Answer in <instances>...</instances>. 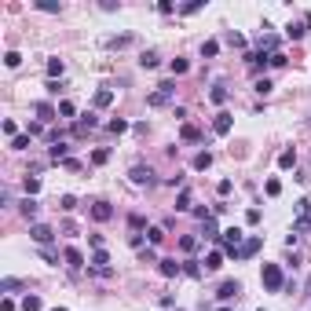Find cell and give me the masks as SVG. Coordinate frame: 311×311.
Listing matches in <instances>:
<instances>
[{"mask_svg": "<svg viewBox=\"0 0 311 311\" xmlns=\"http://www.w3.org/2000/svg\"><path fill=\"white\" fill-rule=\"evenodd\" d=\"M30 139H33L30 132H26V136H15L11 139V150H26V147H30Z\"/></svg>", "mask_w": 311, "mask_h": 311, "instance_id": "cell-38", "label": "cell"}, {"mask_svg": "<svg viewBox=\"0 0 311 311\" xmlns=\"http://www.w3.org/2000/svg\"><path fill=\"white\" fill-rule=\"evenodd\" d=\"M209 165H212V154H209V150H202V154L194 157V168H198V172H205Z\"/></svg>", "mask_w": 311, "mask_h": 311, "instance_id": "cell-23", "label": "cell"}, {"mask_svg": "<svg viewBox=\"0 0 311 311\" xmlns=\"http://www.w3.org/2000/svg\"><path fill=\"white\" fill-rule=\"evenodd\" d=\"M260 246H263V238H260V234H253V238H246V246L238 249V257H234V260H249V257H257Z\"/></svg>", "mask_w": 311, "mask_h": 311, "instance_id": "cell-5", "label": "cell"}, {"mask_svg": "<svg viewBox=\"0 0 311 311\" xmlns=\"http://www.w3.org/2000/svg\"><path fill=\"white\" fill-rule=\"evenodd\" d=\"M216 311H231V308H216Z\"/></svg>", "mask_w": 311, "mask_h": 311, "instance_id": "cell-51", "label": "cell"}, {"mask_svg": "<svg viewBox=\"0 0 311 311\" xmlns=\"http://www.w3.org/2000/svg\"><path fill=\"white\" fill-rule=\"evenodd\" d=\"M22 311H41V297L26 293V300H22Z\"/></svg>", "mask_w": 311, "mask_h": 311, "instance_id": "cell-33", "label": "cell"}, {"mask_svg": "<svg viewBox=\"0 0 311 311\" xmlns=\"http://www.w3.org/2000/svg\"><path fill=\"white\" fill-rule=\"evenodd\" d=\"M180 139H183V143H202V128H198V125H183Z\"/></svg>", "mask_w": 311, "mask_h": 311, "instance_id": "cell-15", "label": "cell"}, {"mask_svg": "<svg viewBox=\"0 0 311 311\" xmlns=\"http://www.w3.org/2000/svg\"><path fill=\"white\" fill-rule=\"evenodd\" d=\"M62 260H66V267H73V271L84 267V253H81L77 246H66V249H62Z\"/></svg>", "mask_w": 311, "mask_h": 311, "instance_id": "cell-9", "label": "cell"}, {"mask_svg": "<svg viewBox=\"0 0 311 311\" xmlns=\"http://www.w3.org/2000/svg\"><path fill=\"white\" fill-rule=\"evenodd\" d=\"M33 114L41 117V125H44V121H55V114H59V106H52V103H33Z\"/></svg>", "mask_w": 311, "mask_h": 311, "instance_id": "cell-14", "label": "cell"}, {"mask_svg": "<svg viewBox=\"0 0 311 311\" xmlns=\"http://www.w3.org/2000/svg\"><path fill=\"white\" fill-rule=\"evenodd\" d=\"M59 209H62V212H73V209H77V198H73V194H62V198H59Z\"/></svg>", "mask_w": 311, "mask_h": 311, "instance_id": "cell-31", "label": "cell"}, {"mask_svg": "<svg viewBox=\"0 0 311 311\" xmlns=\"http://www.w3.org/2000/svg\"><path fill=\"white\" fill-rule=\"evenodd\" d=\"M311 231V216H297V223H293V234H308Z\"/></svg>", "mask_w": 311, "mask_h": 311, "instance_id": "cell-30", "label": "cell"}, {"mask_svg": "<svg viewBox=\"0 0 311 311\" xmlns=\"http://www.w3.org/2000/svg\"><path fill=\"white\" fill-rule=\"evenodd\" d=\"M106 161H110V150H106V147H99L96 154H92V165H106Z\"/></svg>", "mask_w": 311, "mask_h": 311, "instance_id": "cell-36", "label": "cell"}, {"mask_svg": "<svg viewBox=\"0 0 311 311\" xmlns=\"http://www.w3.org/2000/svg\"><path fill=\"white\" fill-rule=\"evenodd\" d=\"M260 282H263V289H267V293H282V289H286V278H282V267H278V263H263Z\"/></svg>", "mask_w": 311, "mask_h": 311, "instance_id": "cell-1", "label": "cell"}, {"mask_svg": "<svg viewBox=\"0 0 311 311\" xmlns=\"http://www.w3.org/2000/svg\"><path fill=\"white\" fill-rule=\"evenodd\" d=\"M110 132H114V136H121V132H128V121H121V117H114V121H110V125H106Z\"/></svg>", "mask_w": 311, "mask_h": 311, "instance_id": "cell-39", "label": "cell"}, {"mask_svg": "<svg viewBox=\"0 0 311 311\" xmlns=\"http://www.w3.org/2000/svg\"><path fill=\"white\" fill-rule=\"evenodd\" d=\"M59 114H62V117H77V106H73L70 99H62V103H59Z\"/></svg>", "mask_w": 311, "mask_h": 311, "instance_id": "cell-35", "label": "cell"}, {"mask_svg": "<svg viewBox=\"0 0 311 311\" xmlns=\"http://www.w3.org/2000/svg\"><path fill=\"white\" fill-rule=\"evenodd\" d=\"M202 7H205V0H191V4L180 7V15H194V11H202Z\"/></svg>", "mask_w": 311, "mask_h": 311, "instance_id": "cell-37", "label": "cell"}, {"mask_svg": "<svg viewBox=\"0 0 311 311\" xmlns=\"http://www.w3.org/2000/svg\"><path fill=\"white\" fill-rule=\"evenodd\" d=\"M147 242H150V246H161V242H165V227H150L147 231Z\"/></svg>", "mask_w": 311, "mask_h": 311, "instance_id": "cell-26", "label": "cell"}, {"mask_svg": "<svg viewBox=\"0 0 311 311\" xmlns=\"http://www.w3.org/2000/svg\"><path fill=\"white\" fill-rule=\"evenodd\" d=\"M18 212H22L26 220H37V212H41V202H37V198H22V202H18Z\"/></svg>", "mask_w": 311, "mask_h": 311, "instance_id": "cell-13", "label": "cell"}, {"mask_svg": "<svg viewBox=\"0 0 311 311\" xmlns=\"http://www.w3.org/2000/svg\"><path fill=\"white\" fill-rule=\"evenodd\" d=\"M297 165V150H282L278 154V168H293Z\"/></svg>", "mask_w": 311, "mask_h": 311, "instance_id": "cell-20", "label": "cell"}, {"mask_svg": "<svg viewBox=\"0 0 311 311\" xmlns=\"http://www.w3.org/2000/svg\"><path fill=\"white\" fill-rule=\"evenodd\" d=\"M128 223H132V231H139V227H143L147 220H143V216H139V212H132V216H128Z\"/></svg>", "mask_w": 311, "mask_h": 311, "instance_id": "cell-47", "label": "cell"}, {"mask_svg": "<svg viewBox=\"0 0 311 311\" xmlns=\"http://www.w3.org/2000/svg\"><path fill=\"white\" fill-rule=\"evenodd\" d=\"M37 191H41V180H37V176H30V172H26V198H33Z\"/></svg>", "mask_w": 311, "mask_h": 311, "instance_id": "cell-32", "label": "cell"}, {"mask_svg": "<svg viewBox=\"0 0 311 311\" xmlns=\"http://www.w3.org/2000/svg\"><path fill=\"white\" fill-rule=\"evenodd\" d=\"M297 216H311V202H308V198H300V202H297Z\"/></svg>", "mask_w": 311, "mask_h": 311, "instance_id": "cell-45", "label": "cell"}, {"mask_svg": "<svg viewBox=\"0 0 311 311\" xmlns=\"http://www.w3.org/2000/svg\"><path fill=\"white\" fill-rule=\"evenodd\" d=\"M304 33H308V26H304V22H289V26H286V37H289V41H300Z\"/></svg>", "mask_w": 311, "mask_h": 311, "instance_id": "cell-18", "label": "cell"}, {"mask_svg": "<svg viewBox=\"0 0 311 311\" xmlns=\"http://www.w3.org/2000/svg\"><path fill=\"white\" fill-rule=\"evenodd\" d=\"M99 125V117L96 114H84V117H77V125H73V136H88L92 128Z\"/></svg>", "mask_w": 311, "mask_h": 311, "instance_id": "cell-11", "label": "cell"}, {"mask_svg": "<svg viewBox=\"0 0 311 311\" xmlns=\"http://www.w3.org/2000/svg\"><path fill=\"white\" fill-rule=\"evenodd\" d=\"M62 70H66L62 59H48V77H52V81H55V77H62Z\"/></svg>", "mask_w": 311, "mask_h": 311, "instance_id": "cell-29", "label": "cell"}, {"mask_svg": "<svg viewBox=\"0 0 311 311\" xmlns=\"http://www.w3.org/2000/svg\"><path fill=\"white\" fill-rule=\"evenodd\" d=\"M257 92H260V96H267V92H271V81L260 77V81H257Z\"/></svg>", "mask_w": 311, "mask_h": 311, "instance_id": "cell-49", "label": "cell"}, {"mask_svg": "<svg viewBox=\"0 0 311 311\" xmlns=\"http://www.w3.org/2000/svg\"><path fill=\"white\" fill-rule=\"evenodd\" d=\"M92 103H96V110H106L110 103H114V92H110V88H99V92H96V99H92Z\"/></svg>", "mask_w": 311, "mask_h": 311, "instance_id": "cell-17", "label": "cell"}, {"mask_svg": "<svg viewBox=\"0 0 311 311\" xmlns=\"http://www.w3.org/2000/svg\"><path fill=\"white\" fill-rule=\"evenodd\" d=\"M227 41L234 44V48H246V37H242V33H227Z\"/></svg>", "mask_w": 311, "mask_h": 311, "instance_id": "cell-46", "label": "cell"}, {"mask_svg": "<svg viewBox=\"0 0 311 311\" xmlns=\"http://www.w3.org/2000/svg\"><path fill=\"white\" fill-rule=\"evenodd\" d=\"M41 257L48 260V263H59V253H52V249H41Z\"/></svg>", "mask_w": 311, "mask_h": 311, "instance_id": "cell-50", "label": "cell"}, {"mask_svg": "<svg viewBox=\"0 0 311 311\" xmlns=\"http://www.w3.org/2000/svg\"><path fill=\"white\" fill-rule=\"evenodd\" d=\"M157 271H161L165 278H176V275H183V263H176L172 257H161L157 260Z\"/></svg>", "mask_w": 311, "mask_h": 311, "instance_id": "cell-7", "label": "cell"}, {"mask_svg": "<svg viewBox=\"0 0 311 311\" xmlns=\"http://www.w3.org/2000/svg\"><path fill=\"white\" fill-rule=\"evenodd\" d=\"M18 62H22V55H18V52H7V55H4V66H11V70H15Z\"/></svg>", "mask_w": 311, "mask_h": 311, "instance_id": "cell-44", "label": "cell"}, {"mask_svg": "<svg viewBox=\"0 0 311 311\" xmlns=\"http://www.w3.org/2000/svg\"><path fill=\"white\" fill-rule=\"evenodd\" d=\"M209 99L216 103V106H223V103H227V88H223V84H216V88L209 92Z\"/></svg>", "mask_w": 311, "mask_h": 311, "instance_id": "cell-22", "label": "cell"}, {"mask_svg": "<svg viewBox=\"0 0 311 311\" xmlns=\"http://www.w3.org/2000/svg\"><path fill=\"white\" fill-rule=\"evenodd\" d=\"M308 289H311V282H308Z\"/></svg>", "mask_w": 311, "mask_h": 311, "instance_id": "cell-53", "label": "cell"}, {"mask_svg": "<svg viewBox=\"0 0 311 311\" xmlns=\"http://www.w3.org/2000/svg\"><path fill=\"white\" fill-rule=\"evenodd\" d=\"M106 44H110V48H128V44H132V37H128V33H125V37H110Z\"/></svg>", "mask_w": 311, "mask_h": 311, "instance_id": "cell-41", "label": "cell"}, {"mask_svg": "<svg viewBox=\"0 0 311 311\" xmlns=\"http://www.w3.org/2000/svg\"><path fill=\"white\" fill-rule=\"evenodd\" d=\"M172 92H176V81H165V84H157V92H150L147 106H165V103L172 99Z\"/></svg>", "mask_w": 311, "mask_h": 311, "instance_id": "cell-3", "label": "cell"}, {"mask_svg": "<svg viewBox=\"0 0 311 311\" xmlns=\"http://www.w3.org/2000/svg\"><path fill=\"white\" fill-rule=\"evenodd\" d=\"M202 267H205V271H220V267H223V253H220V249H212L209 257L202 260Z\"/></svg>", "mask_w": 311, "mask_h": 311, "instance_id": "cell-16", "label": "cell"}, {"mask_svg": "<svg viewBox=\"0 0 311 311\" xmlns=\"http://www.w3.org/2000/svg\"><path fill=\"white\" fill-rule=\"evenodd\" d=\"M22 286H26L22 278H4V282H0V293H18Z\"/></svg>", "mask_w": 311, "mask_h": 311, "instance_id": "cell-19", "label": "cell"}, {"mask_svg": "<svg viewBox=\"0 0 311 311\" xmlns=\"http://www.w3.org/2000/svg\"><path fill=\"white\" fill-rule=\"evenodd\" d=\"M231 125H234V117L227 114V110H220V114L212 117V132H216V136H227V132H231Z\"/></svg>", "mask_w": 311, "mask_h": 311, "instance_id": "cell-8", "label": "cell"}, {"mask_svg": "<svg viewBox=\"0 0 311 311\" xmlns=\"http://www.w3.org/2000/svg\"><path fill=\"white\" fill-rule=\"evenodd\" d=\"M52 311H66V308H52Z\"/></svg>", "mask_w": 311, "mask_h": 311, "instance_id": "cell-52", "label": "cell"}, {"mask_svg": "<svg viewBox=\"0 0 311 311\" xmlns=\"http://www.w3.org/2000/svg\"><path fill=\"white\" fill-rule=\"evenodd\" d=\"M0 128H4V136H22V132H18V125H15V121H4V125H0Z\"/></svg>", "mask_w": 311, "mask_h": 311, "instance_id": "cell-43", "label": "cell"}, {"mask_svg": "<svg viewBox=\"0 0 311 311\" xmlns=\"http://www.w3.org/2000/svg\"><path fill=\"white\" fill-rule=\"evenodd\" d=\"M92 220H96V223L114 220V205H110V202H96V205H92Z\"/></svg>", "mask_w": 311, "mask_h": 311, "instance_id": "cell-6", "label": "cell"}, {"mask_svg": "<svg viewBox=\"0 0 311 311\" xmlns=\"http://www.w3.org/2000/svg\"><path fill=\"white\" fill-rule=\"evenodd\" d=\"M88 246H92V249H103L106 242H103V234H88Z\"/></svg>", "mask_w": 311, "mask_h": 311, "instance_id": "cell-48", "label": "cell"}, {"mask_svg": "<svg viewBox=\"0 0 311 311\" xmlns=\"http://www.w3.org/2000/svg\"><path fill=\"white\" fill-rule=\"evenodd\" d=\"M187 209H191V191L183 187V191H180V198H176V212H187Z\"/></svg>", "mask_w": 311, "mask_h": 311, "instance_id": "cell-25", "label": "cell"}, {"mask_svg": "<svg viewBox=\"0 0 311 311\" xmlns=\"http://www.w3.org/2000/svg\"><path fill=\"white\" fill-rule=\"evenodd\" d=\"M30 238L37 242V246H44V249H48V242L55 238V231L48 227V223H33V227H30Z\"/></svg>", "mask_w": 311, "mask_h": 311, "instance_id": "cell-4", "label": "cell"}, {"mask_svg": "<svg viewBox=\"0 0 311 311\" xmlns=\"http://www.w3.org/2000/svg\"><path fill=\"white\" fill-rule=\"evenodd\" d=\"M37 7L48 11V15H59V4H55V0H37Z\"/></svg>", "mask_w": 311, "mask_h": 311, "instance_id": "cell-40", "label": "cell"}, {"mask_svg": "<svg viewBox=\"0 0 311 311\" xmlns=\"http://www.w3.org/2000/svg\"><path fill=\"white\" fill-rule=\"evenodd\" d=\"M128 180L136 183V187H154V183H157L150 165H132V168H128Z\"/></svg>", "mask_w": 311, "mask_h": 311, "instance_id": "cell-2", "label": "cell"}, {"mask_svg": "<svg viewBox=\"0 0 311 311\" xmlns=\"http://www.w3.org/2000/svg\"><path fill=\"white\" fill-rule=\"evenodd\" d=\"M168 70H172V77H183V73L191 70V62H187V59H172V66H168Z\"/></svg>", "mask_w": 311, "mask_h": 311, "instance_id": "cell-27", "label": "cell"}, {"mask_svg": "<svg viewBox=\"0 0 311 311\" xmlns=\"http://www.w3.org/2000/svg\"><path fill=\"white\" fill-rule=\"evenodd\" d=\"M180 249H183V253H194V249H198V238H194V234H183V238H180Z\"/></svg>", "mask_w": 311, "mask_h": 311, "instance_id": "cell-34", "label": "cell"}, {"mask_svg": "<svg viewBox=\"0 0 311 311\" xmlns=\"http://www.w3.org/2000/svg\"><path fill=\"white\" fill-rule=\"evenodd\" d=\"M238 293H242L238 282H220V289H216V300H223V304H227V300H234Z\"/></svg>", "mask_w": 311, "mask_h": 311, "instance_id": "cell-10", "label": "cell"}, {"mask_svg": "<svg viewBox=\"0 0 311 311\" xmlns=\"http://www.w3.org/2000/svg\"><path fill=\"white\" fill-rule=\"evenodd\" d=\"M183 275L187 278H198V275H202V260H187L183 263Z\"/></svg>", "mask_w": 311, "mask_h": 311, "instance_id": "cell-24", "label": "cell"}, {"mask_svg": "<svg viewBox=\"0 0 311 311\" xmlns=\"http://www.w3.org/2000/svg\"><path fill=\"white\" fill-rule=\"evenodd\" d=\"M48 161H55V165H59V161H70V147H66L62 139L48 147Z\"/></svg>", "mask_w": 311, "mask_h": 311, "instance_id": "cell-12", "label": "cell"}, {"mask_svg": "<svg viewBox=\"0 0 311 311\" xmlns=\"http://www.w3.org/2000/svg\"><path fill=\"white\" fill-rule=\"evenodd\" d=\"M220 55V41H205L202 44V59H216Z\"/></svg>", "mask_w": 311, "mask_h": 311, "instance_id": "cell-21", "label": "cell"}, {"mask_svg": "<svg viewBox=\"0 0 311 311\" xmlns=\"http://www.w3.org/2000/svg\"><path fill=\"white\" fill-rule=\"evenodd\" d=\"M263 191H267L271 198H278V194H282V183H278V180H267V183H263Z\"/></svg>", "mask_w": 311, "mask_h": 311, "instance_id": "cell-42", "label": "cell"}, {"mask_svg": "<svg viewBox=\"0 0 311 311\" xmlns=\"http://www.w3.org/2000/svg\"><path fill=\"white\" fill-rule=\"evenodd\" d=\"M157 62H161V59H157L154 52H143V55H139V66H143V70H154Z\"/></svg>", "mask_w": 311, "mask_h": 311, "instance_id": "cell-28", "label": "cell"}]
</instances>
